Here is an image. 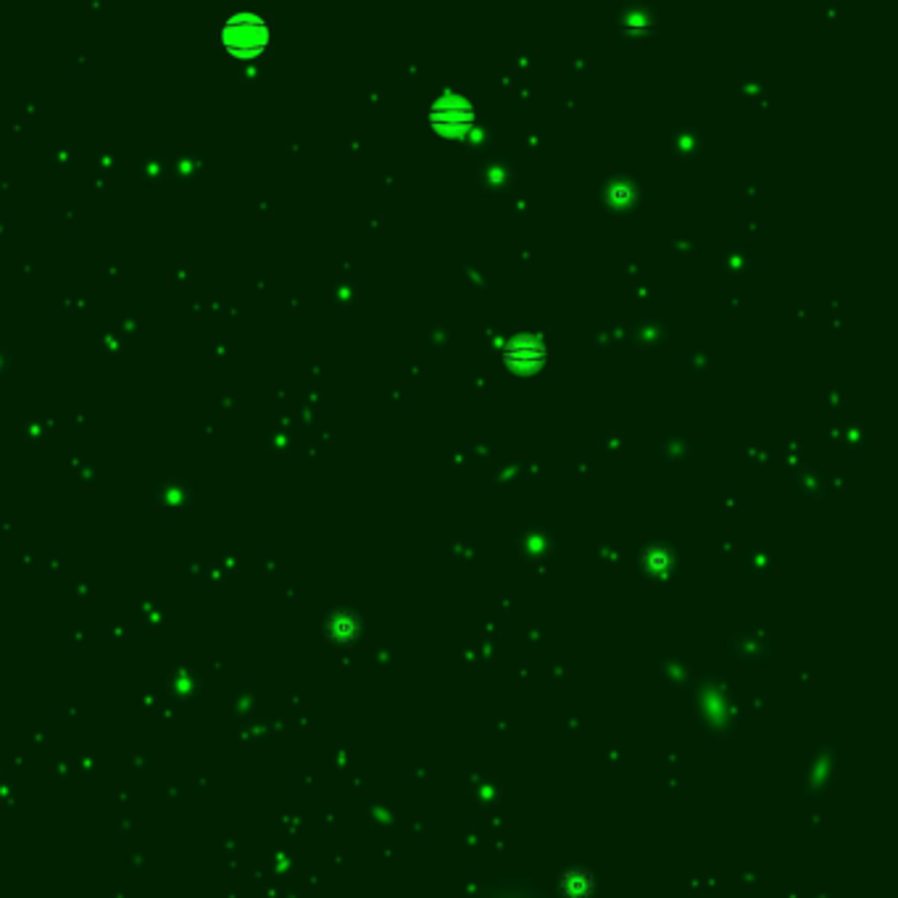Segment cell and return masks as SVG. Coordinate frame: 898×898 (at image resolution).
I'll return each instance as SVG.
<instances>
[{
    "label": "cell",
    "instance_id": "cell-1",
    "mask_svg": "<svg viewBox=\"0 0 898 898\" xmlns=\"http://www.w3.org/2000/svg\"><path fill=\"white\" fill-rule=\"evenodd\" d=\"M221 40L227 42L229 51L238 53H256L267 45L269 40V27L261 16L256 14H235L224 27H221Z\"/></svg>",
    "mask_w": 898,
    "mask_h": 898
},
{
    "label": "cell",
    "instance_id": "cell-2",
    "mask_svg": "<svg viewBox=\"0 0 898 898\" xmlns=\"http://www.w3.org/2000/svg\"><path fill=\"white\" fill-rule=\"evenodd\" d=\"M433 119L443 126V129H462V126L472 119V108H469V103H466L464 98H459V95H445V98L437 100V106H435L433 111Z\"/></svg>",
    "mask_w": 898,
    "mask_h": 898
}]
</instances>
